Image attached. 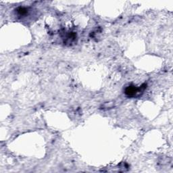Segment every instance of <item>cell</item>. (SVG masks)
<instances>
[{"label":"cell","instance_id":"obj_1","mask_svg":"<svg viewBox=\"0 0 173 173\" xmlns=\"http://www.w3.org/2000/svg\"><path fill=\"white\" fill-rule=\"evenodd\" d=\"M144 85L145 84L143 85L141 87L139 88L137 87H135L134 85H130L125 89V94L129 96V97H135V96L137 95V94H141V92L144 90V89L146 87V86H145L144 87H143L144 86Z\"/></svg>","mask_w":173,"mask_h":173},{"label":"cell","instance_id":"obj_2","mask_svg":"<svg viewBox=\"0 0 173 173\" xmlns=\"http://www.w3.org/2000/svg\"><path fill=\"white\" fill-rule=\"evenodd\" d=\"M17 13L20 16H25L28 14V9L24 7H20L16 10Z\"/></svg>","mask_w":173,"mask_h":173}]
</instances>
